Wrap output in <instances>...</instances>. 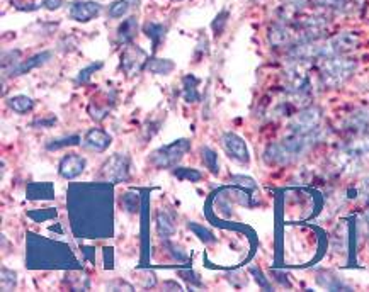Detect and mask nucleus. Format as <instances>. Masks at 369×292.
Segmentation results:
<instances>
[{"mask_svg": "<svg viewBox=\"0 0 369 292\" xmlns=\"http://www.w3.org/2000/svg\"><path fill=\"white\" fill-rule=\"evenodd\" d=\"M322 138H324L322 128L310 133H291V135L284 138V140L267 146L264 158H266L267 164L288 165L291 164V162L300 160L306 152H310L313 146L320 143Z\"/></svg>", "mask_w": 369, "mask_h": 292, "instance_id": "nucleus-1", "label": "nucleus"}, {"mask_svg": "<svg viewBox=\"0 0 369 292\" xmlns=\"http://www.w3.org/2000/svg\"><path fill=\"white\" fill-rule=\"evenodd\" d=\"M334 164L344 174L361 172L369 165V135H359L335 152Z\"/></svg>", "mask_w": 369, "mask_h": 292, "instance_id": "nucleus-2", "label": "nucleus"}, {"mask_svg": "<svg viewBox=\"0 0 369 292\" xmlns=\"http://www.w3.org/2000/svg\"><path fill=\"white\" fill-rule=\"evenodd\" d=\"M318 68V83L325 89H337L352 77L356 61L346 55H332L315 61Z\"/></svg>", "mask_w": 369, "mask_h": 292, "instance_id": "nucleus-3", "label": "nucleus"}, {"mask_svg": "<svg viewBox=\"0 0 369 292\" xmlns=\"http://www.w3.org/2000/svg\"><path fill=\"white\" fill-rule=\"evenodd\" d=\"M191 150V141L189 140H177L175 143H170L162 148L155 150L150 155V162L157 166V169H170L175 164H179L182 160V157L186 155Z\"/></svg>", "mask_w": 369, "mask_h": 292, "instance_id": "nucleus-4", "label": "nucleus"}, {"mask_svg": "<svg viewBox=\"0 0 369 292\" xmlns=\"http://www.w3.org/2000/svg\"><path fill=\"white\" fill-rule=\"evenodd\" d=\"M148 53L140 46L129 43L124 46L123 53H121V70L128 75V77H136L146 70L148 65Z\"/></svg>", "mask_w": 369, "mask_h": 292, "instance_id": "nucleus-5", "label": "nucleus"}, {"mask_svg": "<svg viewBox=\"0 0 369 292\" xmlns=\"http://www.w3.org/2000/svg\"><path fill=\"white\" fill-rule=\"evenodd\" d=\"M100 177L107 182H123L129 177V158L123 153H116L111 158H107L106 164L100 170Z\"/></svg>", "mask_w": 369, "mask_h": 292, "instance_id": "nucleus-6", "label": "nucleus"}, {"mask_svg": "<svg viewBox=\"0 0 369 292\" xmlns=\"http://www.w3.org/2000/svg\"><path fill=\"white\" fill-rule=\"evenodd\" d=\"M322 111L318 107H306L300 111L289 123V131L291 133H310L320 128Z\"/></svg>", "mask_w": 369, "mask_h": 292, "instance_id": "nucleus-7", "label": "nucleus"}, {"mask_svg": "<svg viewBox=\"0 0 369 292\" xmlns=\"http://www.w3.org/2000/svg\"><path fill=\"white\" fill-rule=\"evenodd\" d=\"M221 146H223L225 153L237 164H249V150H247L245 141L235 133H225L221 136Z\"/></svg>", "mask_w": 369, "mask_h": 292, "instance_id": "nucleus-8", "label": "nucleus"}, {"mask_svg": "<svg viewBox=\"0 0 369 292\" xmlns=\"http://www.w3.org/2000/svg\"><path fill=\"white\" fill-rule=\"evenodd\" d=\"M100 11H102V6L94 0H75L70 4L69 16L77 23H89V20L99 18Z\"/></svg>", "mask_w": 369, "mask_h": 292, "instance_id": "nucleus-9", "label": "nucleus"}, {"mask_svg": "<svg viewBox=\"0 0 369 292\" xmlns=\"http://www.w3.org/2000/svg\"><path fill=\"white\" fill-rule=\"evenodd\" d=\"M86 170V158L77 155V153H69L60 160V165H58V172L66 181H72V178L81 177Z\"/></svg>", "mask_w": 369, "mask_h": 292, "instance_id": "nucleus-10", "label": "nucleus"}, {"mask_svg": "<svg viewBox=\"0 0 369 292\" xmlns=\"http://www.w3.org/2000/svg\"><path fill=\"white\" fill-rule=\"evenodd\" d=\"M83 146H86L87 150H90V152L102 153L111 146V136H109L106 131H102V129L94 128L87 133L86 138H83Z\"/></svg>", "mask_w": 369, "mask_h": 292, "instance_id": "nucleus-11", "label": "nucleus"}, {"mask_svg": "<svg viewBox=\"0 0 369 292\" xmlns=\"http://www.w3.org/2000/svg\"><path fill=\"white\" fill-rule=\"evenodd\" d=\"M62 4H64L62 0H11V6L23 12H33L40 9L57 11L60 9Z\"/></svg>", "mask_w": 369, "mask_h": 292, "instance_id": "nucleus-12", "label": "nucleus"}, {"mask_svg": "<svg viewBox=\"0 0 369 292\" xmlns=\"http://www.w3.org/2000/svg\"><path fill=\"white\" fill-rule=\"evenodd\" d=\"M138 35V19L135 16H129L123 20V23L117 26L116 31V41L119 44H129L135 41V37Z\"/></svg>", "mask_w": 369, "mask_h": 292, "instance_id": "nucleus-13", "label": "nucleus"}, {"mask_svg": "<svg viewBox=\"0 0 369 292\" xmlns=\"http://www.w3.org/2000/svg\"><path fill=\"white\" fill-rule=\"evenodd\" d=\"M53 58V53L52 51H41L37 53V55H33L31 58H28V60H24L23 63H20L18 68H16V72L12 75H24L28 72H31V70L35 68H40V66H43L48 63L49 60Z\"/></svg>", "mask_w": 369, "mask_h": 292, "instance_id": "nucleus-14", "label": "nucleus"}, {"mask_svg": "<svg viewBox=\"0 0 369 292\" xmlns=\"http://www.w3.org/2000/svg\"><path fill=\"white\" fill-rule=\"evenodd\" d=\"M140 6V0H116L109 6L107 16L111 19H121Z\"/></svg>", "mask_w": 369, "mask_h": 292, "instance_id": "nucleus-15", "label": "nucleus"}, {"mask_svg": "<svg viewBox=\"0 0 369 292\" xmlns=\"http://www.w3.org/2000/svg\"><path fill=\"white\" fill-rule=\"evenodd\" d=\"M144 31H145V36L148 37L150 41H152L153 51L158 48V46H160V43L163 41V37H165V35H167V28L163 26V24H160V23H148V24H145Z\"/></svg>", "mask_w": 369, "mask_h": 292, "instance_id": "nucleus-16", "label": "nucleus"}, {"mask_svg": "<svg viewBox=\"0 0 369 292\" xmlns=\"http://www.w3.org/2000/svg\"><path fill=\"white\" fill-rule=\"evenodd\" d=\"M157 231L163 240H167L175 233V223L169 212L162 211L157 214Z\"/></svg>", "mask_w": 369, "mask_h": 292, "instance_id": "nucleus-17", "label": "nucleus"}, {"mask_svg": "<svg viewBox=\"0 0 369 292\" xmlns=\"http://www.w3.org/2000/svg\"><path fill=\"white\" fill-rule=\"evenodd\" d=\"M199 80L192 75L182 78V89H184V99L186 102H198L199 101V90H198Z\"/></svg>", "mask_w": 369, "mask_h": 292, "instance_id": "nucleus-18", "label": "nucleus"}, {"mask_svg": "<svg viewBox=\"0 0 369 292\" xmlns=\"http://www.w3.org/2000/svg\"><path fill=\"white\" fill-rule=\"evenodd\" d=\"M7 106H9L11 111L18 112V114H24V112H29L35 107V101L28 95H16V97H11L7 101Z\"/></svg>", "mask_w": 369, "mask_h": 292, "instance_id": "nucleus-19", "label": "nucleus"}, {"mask_svg": "<svg viewBox=\"0 0 369 292\" xmlns=\"http://www.w3.org/2000/svg\"><path fill=\"white\" fill-rule=\"evenodd\" d=\"M174 68V61L163 60V58H152V60L148 61V65H146V70L155 75H169Z\"/></svg>", "mask_w": 369, "mask_h": 292, "instance_id": "nucleus-20", "label": "nucleus"}, {"mask_svg": "<svg viewBox=\"0 0 369 292\" xmlns=\"http://www.w3.org/2000/svg\"><path fill=\"white\" fill-rule=\"evenodd\" d=\"M201 157H203V164L209 172L215 175L220 174V162H218V155L215 150L203 146V148H201Z\"/></svg>", "mask_w": 369, "mask_h": 292, "instance_id": "nucleus-21", "label": "nucleus"}, {"mask_svg": "<svg viewBox=\"0 0 369 292\" xmlns=\"http://www.w3.org/2000/svg\"><path fill=\"white\" fill-rule=\"evenodd\" d=\"M369 124V116L368 114H364L363 111L361 112H354V114H351V118H349V121H347V129H354L356 133H363V129L366 128Z\"/></svg>", "mask_w": 369, "mask_h": 292, "instance_id": "nucleus-22", "label": "nucleus"}, {"mask_svg": "<svg viewBox=\"0 0 369 292\" xmlns=\"http://www.w3.org/2000/svg\"><path fill=\"white\" fill-rule=\"evenodd\" d=\"M78 141H81V138H78L77 135L60 138V140H49L48 143H46V150H60V148H64V146L78 145Z\"/></svg>", "mask_w": 369, "mask_h": 292, "instance_id": "nucleus-23", "label": "nucleus"}, {"mask_svg": "<svg viewBox=\"0 0 369 292\" xmlns=\"http://www.w3.org/2000/svg\"><path fill=\"white\" fill-rule=\"evenodd\" d=\"M228 18H230V12L228 11L218 12V16L215 18V20H213V23H211V29H213V32H215L216 36H221L225 32V28H226V23H228Z\"/></svg>", "mask_w": 369, "mask_h": 292, "instance_id": "nucleus-24", "label": "nucleus"}, {"mask_svg": "<svg viewBox=\"0 0 369 292\" xmlns=\"http://www.w3.org/2000/svg\"><path fill=\"white\" fill-rule=\"evenodd\" d=\"M175 175L182 181H189V182H198L203 178V175L198 170H192V169H177L175 170Z\"/></svg>", "mask_w": 369, "mask_h": 292, "instance_id": "nucleus-25", "label": "nucleus"}, {"mask_svg": "<svg viewBox=\"0 0 369 292\" xmlns=\"http://www.w3.org/2000/svg\"><path fill=\"white\" fill-rule=\"evenodd\" d=\"M123 206L129 212H138V209H140V197L136 194H127L123 197Z\"/></svg>", "mask_w": 369, "mask_h": 292, "instance_id": "nucleus-26", "label": "nucleus"}, {"mask_svg": "<svg viewBox=\"0 0 369 292\" xmlns=\"http://www.w3.org/2000/svg\"><path fill=\"white\" fill-rule=\"evenodd\" d=\"M16 282H18L16 274L11 272V270H7V269H2V289L4 291L14 289Z\"/></svg>", "mask_w": 369, "mask_h": 292, "instance_id": "nucleus-27", "label": "nucleus"}, {"mask_svg": "<svg viewBox=\"0 0 369 292\" xmlns=\"http://www.w3.org/2000/svg\"><path fill=\"white\" fill-rule=\"evenodd\" d=\"M99 68H102V63H100V61H98V63H94V65H89V66H87V68H83L82 72L78 73L77 82L78 83H86L90 78V75L94 73V72H98Z\"/></svg>", "mask_w": 369, "mask_h": 292, "instance_id": "nucleus-28", "label": "nucleus"}, {"mask_svg": "<svg viewBox=\"0 0 369 292\" xmlns=\"http://www.w3.org/2000/svg\"><path fill=\"white\" fill-rule=\"evenodd\" d=\"M191 229H192V231L198 233L201 240L206 241V243L215 240V238H213V235H211V231H209V229H206V228H201V226H198V224H191Z\"/></svg>", "mask_w": 369, "mask_h": 292, "instance_id": "nucleus-29", "label": "nucleus"}, {"mask_svg": "<svg viewBox=\"0 0 369 292\" xmlns=\"http://www.w3.org/2000/svg\"><path fill=\"white\" fill-rule=\"evenodd\" d=\"M167 248L170 250V255L175 258V260H186L187 255L182 252V248H179L177 245H172V243H167Z\"/></svg>", "mask_w": 369, "mask_h": 292, "instance_id": "nucleus-30", "label": "nucleus"}, {"mask_svg": "<svg viewBox=\"0 0 369 292\" xmlns=\"http://www.w3.org/2000/svg\"><path fill=\"white\" fill-rule=\"evenodd\" d=\"M233 182L238 183V185L249 187V189H255V182L249 177H240V175H237V177H233Z\"/></svg>", "mask_w": 369, "mask_h": 292, "instance_id": "nucleus-31", "label": "nucleus"}, {"mask_svg": "<svg viewBox=\"0 0 369 292\" xmlns=\"http://www.w3.org/2000/svg\"><path fill=\"white\" fill-rule=\"evenodd\" d=\"M363 195H364V199H366V201H369V178H366V181H364V183H363Z\"/></svg>", "mask_w": 369, "mask_h": 292, "instance_id": "nucleus-32", "label": "nucleus"}, {"mask_svg": "<svg viewBox=\"0 0 369 292\" xmlns=\"http://www.w3.org/2000/svg\"><path fill=\"white\" fill-rule=\"evenodd\" d=\"M54 123V119H46V121H36L35 126H49V124Z\"/></svg>", "mask_w": 369, "mask_h": 292, "instance_id": "nucleus-33", "label": "nucleus"}, {"mask_svg": "<svg viewBox=\"0 0 369 292\" xmlns=\"http://www.w3.org/2000/svg\"><path fill=\"white\" fill-rule=\"evenodd\" d=\"M172 2H182V0H172Z\"/></svg>", "mask_w": 369, "mask_h": 292, "instance_id": "nucleus-34", "label": "nucleus"}, {"mask_svg": "<svg viewBox=\"0 0 369 292\" xmlns=\"http://www.w3.org/2000/svg\"><path fill=\"white\" fill-rule=\"evenodd\" d=\"M252 2H257V0H252Z\"/></svg>", "mask_w": 369, "mask_h": 292, "instance_id": "nucleus-35", "label": "nucleus"}]
</instances>
